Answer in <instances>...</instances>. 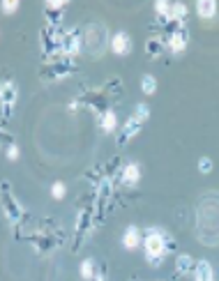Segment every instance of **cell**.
I'll use <instances>...</instances> for the list:
<instances>
[{
    "label": "cell",
    "mask_w": 219,
    "mask_h": 281,
    "mask_svg": "<svg viewBox=\"0 0 219 281\" xmlns=\"http://www.w3.org/2000/svg\"><path fill=\"white\" fill-rule=\"evenodd\" d=\"M155 10H157L159 14L169 17V14H171V3H155Z\"/></svg>",
    "instance_id": "19"
},
{
    "label": "cell",
    "mask_w": 219,
    "mask_h": 281,
    "mask_svg": "<svg viewBox=\"0 0 219 281\" xmlns=\"http://www.w3.org/2000/svg\"><path fill=\"white\" fill-rule=\"evenodd\" d=\"M189 267H192V258H189V256H178V263H175V270L178 272H187L189 270Z\"/></svg>",
    "instance_id": "13"
},
{
    "label": "cell",
    "mask_w": 219,
    "mask_h": 281,
    "mask_svg": "<svg viewBox=\"0 0 219 281\" xmlns=\"http://www.w3.org/2000/svg\"><path fill=\"white\" fill-rule=\"evenodd\" d=\"M194 281H214L212 267H210L208 260H198L194 265Z\"/></svg>",
    "instance_id": "3"
},
{
    "label": "cell",
    "mask_w": 219,
    "mask_h": 281,
    "mask_svg": "<svg viewBox=\"0 0 219 281\" xmlns=\"http://www.w3.org/2000/svg\"><path fill=\"white\" fill-rule=\"evenodd\" d=\"M81 276H83V279H93V276H95V263H93V258H86L81 263Z\"/></svg>",
    "instance_id": "11"
},
{
    "label": "cell",
    "mask_w": 219,
    "mask_h": 281,
    "mask_svg": "<svg viewBox=\"0 0 219 281\" xmlns=\"http://www.w3.org/2000/svg\"><path fill=\"white\" fill-rule=\"evenodd\" d=\"M148 115H150V111H148V106H145V104H138V106H136V113H134V120H136V122H138V124H141V122H143V120L148 118Z\"/></svg>",
    "instance_id": "15"
},
{
    "label": "cell",
    "mask_w": 219,
    "mask_h": 281,
    "mask_svg": "<svg viewBox=\"0 0 219 281\" xmlns=\"http://www.w3.org/2000/svg\"><path fill=\"white\" fill-rule=\"evenodd\" d=\"M138 242H141V233H138L136 226H129L122 233V247L125 249H136Z\"/></svg>",
    "instance_id": "5"
},
{
    "label": "cell",
    "mask_w": 219,
    "mask_h": 281,
    "mask_svg": "<svg viewBox=\"0 0 219 281\" xmlns=\"http://www.w3.org/2000/svg\"><path fill=\"white\" fill-rule=\"evenodd\" d=\"M138 180H141V168H138V164L129 162L125 166V171H122V182L134 187V184H138Z\"/></svg>",
    "instance_id": "4"
},
{
    "label": "cell",
    "mask_w": 219,
    "mask_h": 281,
    "mask_svg": "<svg viewBox=\"0 0 219 281\" xmlns=\"http://www.w3.org/2000/svg\"><path fill=\"white\" fill-rule=\"evenodd\" d=\"M19 157V148L17 146H10L7 148V159H17Z\"/></svg>",
    "instance_id": "21"
},
{
    "label": "cell",
    "mask_w": 219,
    "mask_h": 281,
    "mask_svg": "<svg viewBox=\"0 0 219 281\" xmlns=\"http://www.w3.org/2000/svg\"><path fill=\"white\" fill-rule=\"evenodd\" d=\"M46 7L49 10H60V7H65V3H46Z\"/></svg>",
    "instance_id": "22"
},
{
    "label": "cell",
    "mask_w": 219,
    "mask_h": 281,
    "mask_svg": "<svg viewBox=\"0 0 219 281\" xmlns=\"http://www.w3.org/2000/svg\"><path fill=\"white\" fill-rule=\"evenodd\" d=\"M187 46V35L185 33H173V37H171V51H175V53H180L182 49Z\"/></svg>",
    "instance_id": "7"
},
{
    "label": "cell",
    "mask_w": 219,
    "mask_h": 281,
    "mask_svg": "<svg viewBox=\"0 0 219 281\" xmlns=\"http://www.w3.org/2000/svg\"><path fill=\"white\" fill-rule=\"evenodd\" d=\"M115 124H118L115 113H113V111H106L104 118H102V129H104L106 134H111V131H115Z\"/></svg>",
    "instance_id": "8"
},
{
    "label": "cell",
    "mask_w": 219,
    "mask_h": 281,
    "mask_svg": "<svg viewBox=\"0 0 219 281\" xmlns=\"http://www.w3.org/2000/svg\"><path fill=\"white\" fill-rule=\"evenodd\" d=\"M14 95H17V92H14L12 83H7V86L3 88V99H5V104H7V106H12V102H14Z\"/></svg>",
    "instance_id": "16"
},
{
    "label": "cell",
    "mask_w": 219,
    "mask_h": 281,
    "mask_svg": "<svg viewBox=\"0 0 219 281\" xmlns=\"http://www.w3.org/2000/svg\"><path fill=\"white\" fill-rule=\"evenodd\" d=\"M19 7H21V3H19V0H3V3H0V10L5 12V14H12V12H17Z\"/></svg>",
    "instance_id": "12"
},
{
    "label": "cell",
    "mask_w": 219,
    "mask_h": 281,
    "mask_svg": "<svg viewBox=\"0 0 219 281\" xmlns=\"http://www.w3.org/2000/svg\"><path fill=\"white\" fill-rule=\"evenodd\" d=\"M111 49H113L115 55H125L127 51H131V39H129V35L115 33L113 39H111Z\"/></svg>",
    "instance_id": "2"
},
{
    "label": "cell",
    "mask_w": 219,
    "mask_h": 281,
    "mask_svg": "<svg viewBox=\"0 0 219 281\" xmlns=\"http://www.w3.org/2000/svg\"><path fill=\"white\" fill-rule=\"evenodd\" d=\"M196 10H198V17L201 19H212L214 12H217V3L214 0H198Z\"/></svg>",
    "instance_id": "6"
},
{
    "label": "cell",
    "mask_w": 219,
    "mask_h": 281,
    "mask_svg": "<svg viewBox=\"0 0 219 281\" xmlns=\"http://www.w3.org/2000/svg\"><path fill=\"white\" fill-rule=\"evenodd\" d=\"M143 244H145V256H148L153 263H159V258L166 254V235L162 231H157V228L145 233Z\"/></svg>",
    "instance_id": "1"
},
{
    "label": "cell",
    "mask_w": 219,
    "mask_h": 281,
    "mask_svg": "<svg viewBox=\"0 0 219 281\" xmlns=\"http://www.w3.org/2000/svg\"><path fill=\"white\" fill-rule=\"evenodd\" d=\"M141 90L145 92V95H155L157 92V81H155V76H150V74H145L141 79Z\"/></svg>",
    "instance_id": "9"
},
{
    "label": "cell",
    "mask_w": 219,
    "mask_h": 281,
    "mask_svg": "<svg viewBox=\"0 0 219 281\" xmlns=\"http://www.w3.org/2000/svg\"><path fill=\"white\" fill-rule=\"evenodd\" d=\"M185 14H187V5H185V3H175V5H171L169 19H175V21H180Z\"/></svg>",
    "instance_id": "10"
},
{
    "label": "cell",
    "mask_w": 219,
    "mask_h": 281,
    "mask_svg": "<svg viewBox=\"0 0 219 281\" xmlns=\"http://www.w3.org/2000/svg\"><path fill=\"white\" fill-rule=\"evenodd\" d=\"M67 53H69V55H77L79 53V37L69 39V44H67Z\"/></svg>",
    "instance_id": "20"
},
{
    "label": "cell",
    "mask_w": 219,
    "mask_h": 281,
    "mask_svg": "<svg viewBox=\"0 0 219 281\" xmlns=\"http://www.w3.org/2000/svg\"><path fill=\"white\" fill-rule=\"evenodd\" d=\"M136 131H138V122H136V120H134V118L127 120V129H125V136H122V138H131Z\"/></svg>",
    "instance_id": "17"
},
{
    "label": "cell",
    "mask_w": 219,
    "mask_h": 281,
    "mask_svg": "<svg viewBox=\"0 0 219 281\" xmlns=\"http://www.w3.org/2000/svg\"><path fill=\"white\" fill-rule=\"evenodd\" d=\"M65 194H67V187H65V182H55L53 187H51V196L53 198H65Z\"/></svg>",
    "instance_id": "14"
},
{
    "label": "cell",
    "mask_w": 219,
    "mask_h": 281,
    "mask_svg": "<svg viewBox=\"0 0 219 281\" xmlns=\"http://www.w3.org/2000/svg\"><path fill=\"white\" fill-rule=\"evenodd\" d=\"M198 171H201V173H210V171H212V162H210L208 157H203L201 162H198Z\"/></svg>",
    "instance_id": "18"
}]
</instances>
